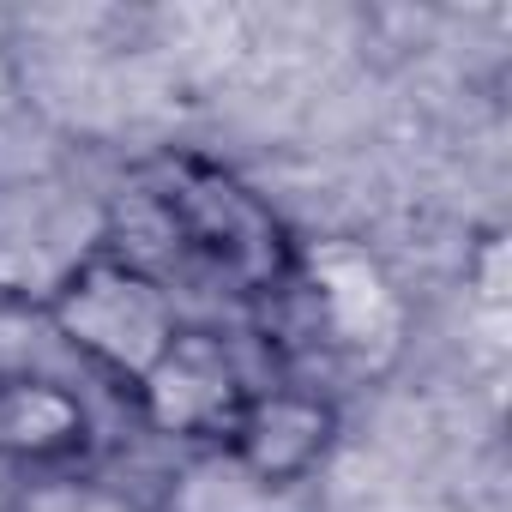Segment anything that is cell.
Listing matches in <instances>:
<instances>
[{"mask_svg": "<svg viewBox=\"0 0 512 512\" xmlns=\"http://www.w3.org/2000/svg\"><path fill=\"white\" fill-rule=\"evenodd\" d=\"M253 338L272 380L338 398V386H368L404 356L410 302L368 247L302 241L284 284L253 308Z\"/></svg>", "mask_w": 512, "mask_h": 512, "instance_id": "cell-1", "label": "cell"}, {"mask_svg": "<svg viewBox=\"0 0 512 512\" xmlns=\"http://www.w3.org/2000/svg\"><path fill=\"white\" fill-rule=\"evenodd\" d=\"M139 199L157 235L241 308H260L296 266V229L278 205L205 151H163L139 169Z\"/></svg>", "mask_w": 512, "mask_h": 512, "instance_id": "cell-2", "label": "cell"}, {"mask_svg": "<svg viewBox=\"0 0 512 512\" xmlns=\"http://www.w3.org/2000/svg\"><path fill=\"white\" fill-rule=\"evenodd\" d=\"M49 326L61 332V344L97 368L109 386L133 392L145 380V368L175 344V332L187 326L175 308V290L157 266H145L127 247H103L97 260H85L67 290L49 302Z\"/></svg>", "mask_w": 512, "mask_h": 512, "instance_id": "cell-3", "label": "cell"}, {"mask_svg": "<svg viewBox=\"0 0 512 512\" xmlns=\"http://www.w3.org/2000/svg\"><path fill=\"white\" fill-rule=\"evenodd\" d=\"M115 241V205L67 175L0 181V302L49 314L67 278Z\"/></svg>", "mask_w": 512, "mask_h": 512, "instance_id": "cell-4", "label": "cell"}, {"mask_svg": "<svg viewBox=\"0 0 512 512\" xmlns=\"http://www.w3.org/2000/svg\"><path fill=\"white\" fill-rule=\"evenodd\" d=\"M253 368L241 362L235 338H223L217 326H181L175 344L145 368V380L127 392L133 422L169 446L187 452H223L235 416L253 398Z\"/></svg>", "mask_w": 512, "mask_h": 512, "instance_id": "cell-5", "label": "cell"}, {"mask_svg": "<svg viewBox=\"0 0 512 512\" xmlns=\"http://www.w3.org/2000/svg\"><path fill=\"white\" fill-rule=\"evenodd\" d=\"M332 446H338V398L266 374L260 386H253L247 410L235 416V428H229L217 458L235 476H247L253 488L290 494V488L320 476Z\"/></svg>", "mask_w": 512, "mask_h": 512, "instance_id": "cell-6", "label": "cell"}, {"mask_svg": "<svg viewBox=\"0 0 512 512\" xmlns=\"http://www.w3.org/2000/svg\"><path fill=\"white\" fill-rule=\"evenodd\" d=\"M97 446L91 404L55 374H0V470H79Z\"/></svg>", "mask_w": 512, "mask_h": 512, "instance_id": "cell-7", "label": "cell"}, {"mask_svg": "<svg viewBox=\"0 0 512 512\" xmlns=\"http://www.w3.org/2000/svg\"><path fill=\"white\" fill-rule=\"evenodd\" d=\"M0 512H163L139 488L103 476V470H49V476H19Z\"/></svg>", "mask_w": 512, "mask_h": 512, "instance_id": "cell-8", "label": "cell"}]
</instances>
